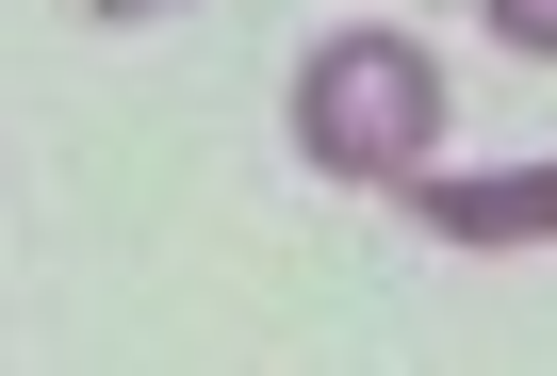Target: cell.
I'll return each mask as SVG.
<instances>
[{
    "mask_svg": "<svg viewBox=\"0 0 557 376\" xmlns=\"http://www.w3.org/2000/svg\"><path fill=\"white\" fill-rule=\"evenodd\" d=\"M426 148H443L426 34H394V17L312 34V66H296V164H329V180H426Z\"/></svg>",
    "mask_w": 557,
    "mask_h": 376,
    "instance_id": "1",
    "label": "cell"
},
{
    "mask_svg": "<svg viewBox=\"0 0 557 376\" xmlns=\"http://www.w3.org/2000/svg\"><path fill=\"white\" fill-rule=\"evenodd\" d=\"M426 246H557V164H492V180H394Z\"/></svg>",
    "mask_w": 557,
    "mask_h": 376,
    "instance_id": "2",
    "label": "cell"
},
{
    "mask_svg": "<svg viewBox=\"0 0 557 376\" xmlns=\"http://www.w3.org/2000/svg\"><path fill=\"white\" fill-rule=\"evenodd\" d=\"M492 34H508L524 66H557V0H492Z\"/></svg>",
    "mask_w": 557,
    "mask_h": 376,
    "instance_id": "3",
    "label": "cell"
},
{
    "mask_svg": "<svg viewBox=\"0 0 557 376\" xmlns=\"http://www.w3.org/2000/svg\"><path fill=\"white\" fill-rule=\"evenodd\" d=\"M83 17H164V0H83Z\"/></svg>",
    "mask_w": 557,
    "mask_h": 376,
    "instance_id": "4",
    "label": "cell"
}]
</instances>
